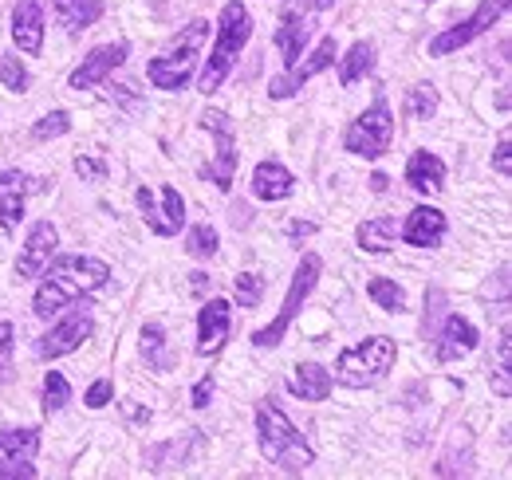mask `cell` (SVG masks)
Returning a JSON list of instances; mask_svg holds the SVG:
<instances>
[{"instance_id":"1","label":"cell","mask_w":512,"mask_h":480,"mask_svg":"<svg viewBox=\"0 0 512 480\" xmlns=\"http://www.w3.org/2000/svg\"><path fill=\"white\" fill-rule=\"evenodd\" d=\"M40 276L44 280L36 288L32 311L40 319H52L60 307H71L75 300L99 292L111 280V264L99 260V256H87V252H71V256H52Z\"/></svg>"},{"instance_id":"2","label":"cell","mask_w":512,"mask_h":480,"mask_svg":"<svg viewBox=\"0 0 512 480\" xmlns=\"http://www.w3.org/2000/svg\"><path fill=\"white\" fill-rule=\"evenodd\" d=\"M256 441H260V453L268 465H276L280 473L288 477H300L316 465V453L312 445L304 441V433L288 421V414L272 402H260L256 406Z\"/></svg>"},{"instance_id":"3","label":"cell","mask_w":512,"mask_h":480,"mask_svg":"<svg viewBox=\"0 0 512 480\" xmlns=\"http://www.w3.org/2000/svg\"><path fill=\"white\" fill-rule=\"evenodd\" d=\"M249 40H253V16H249V8H245L241 0H229V4L221 8L217 40H213L209 60H205L201 79H197V91H201V95H213V91L229 79V71L237 67V60H241V52H245Z\"/></svg>"},{"instance_id":"4","label":"cell","mask_w":512,"mask_h":480,"mask_svg":"<svg viewBox=\"0 0 512 480\" xmlns=\"http://www.w3.org/2000/svg\"><path fill=\"white\" fill-rule=\"evenodd\" d=\"M394 359H398V343L390 335H371V339L339 351V359H335V382H343L351 390L379 386L386 374L394 370Z\"/></svg>"},{"instance_id":"5","label":"cell","mask_w":512,"mask_h":480,"mask_svg":"<svg viewBox=\"0 0 512 480\" xmlns=\"http://www.w3.org/2000/svg\"><path fill=\"white\" fill-rule=\"evenodd\" d=\"M205 36H209V20H190L178 32V40L170 44V52H162V56H154L146 63V79L154 87H162V91H182L190 83L193 63L201 56V48H205Z\"/></svg>"},{"instance_id":"6","label":"cell","mask_w":512,"mask_h":480,"mask_svg":"<svg viewBox=\"0 0 512 480\" xmlns=\"http://www.w3.org/2000/svg\"><path fill=\"white\" fill-rule=\"evenodd\" d=\"M323 276V260L316 252H304L300 256V264H296V276H292V288H288V296H284V307H280V315L268 323V327H260L253 335V343L260 351H268V347H280V339H284V331L296 323V315L304 311V300L316 292V284H320Z\"/></svg>"},{"instance_id":"7","label":"cell","mask_w":512,"mask_h":480,"mask_svg":"<svg viewBox=\"0 0 512 480\" xmlns=\"http://www.w3.org/2000/svg\"><path fill=\"white\" fill-rule=\"evenodd\" d=\"M390 138H394V115H390V103L379 95L359 119H351V126L343 130V150L355 154V158L375 162L390 150Z\"/></svg>"},{"instance_id":"8","label":"cell","mask_w":512,"mask_h":480,"mask_svg":"<svg viewBox=\"0 0 512 480\" xmlns=\"http://www.w3.org/2000/svg\"><path fill=\"white\" fill-rule=\"evenodd\" d=\"M201 126L217 138V158L201 170V178L213 181L221 193H229V189H233V178H237V162H241V154H237V126L229 122L225 111H213V107L201 115Z\"/></svg>"},{"instance_id":"9","label":"cell","mask_w":512,"mask_h":480,"mask_svg":"<svg viewBox=\"0 0 512 480\" xmlns=\"http://www.w3.org/2000/svg\"><path fill=\"white\" fill-rule=\"evenodd\" d=\"M512 0H481L461 24H453L449 32H442V36H434L430 40V56H453V52H461L465 44H473L477 36H485L505 12H509Z\"/></svg>"},{"instance_id":"10","label":"cell","mask_w":512,"mask_h":480,"mask_svg":"<svg viewBox=\"0 0 512 480\" xmlns=\"http://www.w3.org/2000/svg\"><path fill=\"white\" fill-rule=\"evenodd\" d=\"M40 453V429H0V480H32Z\"/></svg>"},{"instance_id":"11","label":"cell","mask_w":512,"mask_h":480,"mask_svg":"<svg viewBox=\"0 0 512 480\" xmlns=\"http://www.w3.org/2000/svg\"><path fill=\"white\" fill-rule=\"evenodd\" d=\"M138 209H142V221L154 237H178V229L186 225V201L174 185H162V201H154V193L146 185H138L134 193Z\"/></svg>"},{"instance_id":"12","label":"cell","mask_w":512,"mask_h":480,"mask_svg":"<svg viewBox=\"0 0 512 480\" xmlns=\"http://www.w3.org/2000/svg\"><path fill=\"white\" fill-rule=\"evenodd\" d=\"M95 335V319H91V311L87 307H75L67 319H60L48 335H40L36 339V355L40 359H64L71 351H79L87 339Z\"/></svg>"},{"instance_id":"13","label":"cell","mask_w":512,"mask_h":480,"mask_svg":"<svg viewBox=\"0 0 512 480\" xmlns=\"http://www.w3.org/2000/svg\"><path fill=\"white\" fill-rule=\"evenodd\" d=\"M335 60H339V44H335V36H323L320 48H316L308 60L292 63V67H288L280 79H272L268 95H272V99H292V95H296V91H300L308 79H316V75H320V71H327Z\"/></svg>"},{"instance_id":"14","label":"cell","mask_w":512,"mask_h":480,"mask_svg":"<svg viewBox=\"0 0 512 480\" xmlns=\"http://www.w3.org/2000/svg\"><path fill=\"white\" fill-rule=\"evenodd\" d=\"M229 331H233V303L209 300L197 311V355L201 359L221 355L229 343Z\"/></svg>"},{"instance_id":"15","label":"cell","mask_w":512,"mask_h":480,"mask_svg":"<svg viewBox=\"0 0 512 480\" xmlns=\"http://www.w3.org/2000/svg\"><path fill=\"white\" fill-rule=\"evenodd\" d=\"M127 56H130L127 40H119V44H103V48L87 52V56H83V63L71 71L67 87H71V91H87V87L107 83V75H111L115 67H123V63H127Z\"/></svg>"},{"instance_id":"16","label":"cell","mask_w":512,"mask_h":480,"mask_svg":"<svg viewBox=\"0 0 512 480\" xmlns=\"http://www.w3.org/2000/svg\"><path fill=\"white\" fill-rule=\"evenodd\" d=\"M56 244H60V233L52 221H36L28 229V240H24V252L16 256V276L20 280H32L48 268V260L56 256Z\"/></svg>"},{"instance_id":"17","label":"cell","mask_w":512,"mask_h":480,"mask_svg":"<svg viewBox=\"0 0 512 480\" xmlns=\"http://www.w3.org/2000/svg\"><path fill=\"white\" fill-rule=\"evenodd\" d=\"M12 44L24 56L44 52V8H40V0H16V8H12Z\"/></svg>"},{"instance_id":"18","label":"cell","mask_w":512,"mask_h":480,"mask_svg":"<svg viewBox=\"0 0 512 480\" xmlns=\"http://www.w3.org/2000/svg\"><path fill=\"white\" fill-rule=\"evenodd\" d=\"M446 213L442 209H434V205H418L410 217H406V225L398 229L406 244H414V248H438L442 240H446Z\"/></svg>"},{"instance_id":"19","label":"cell","mask_w":512,"mask_h":480,"mask_svg":"<svg viewBox=\"0 0 512 480\" xmlns=\"http://www.w3.org/2000/svg\"><path fill=\"white\" fill-rule=\"evenodd\" d=\"M24 197H28V174L24 170H0V229L4 233L20 229Z\"/></svg>"},{"instance_id":"20","label":"cell","mask_w":512,"mask_h":480,"mask_svg":"<svg viewBox=\"0 0 512 480\" xmlns=\"http://www.w3.org/2000/svg\"><path fill=\"white\" fill-rule=\"evenodd\" d=\"M406 181H410V189L414 193H442V185H446V162L438 158V154H430V150H414L410 154V162H406Z\"/></svg>"},{"instance_id":"21","label":"cell","mask_w":512,"mask_h":480,"mask_svg":"<svg viewBox=\"0 0 512 480\" xmlns=\"http://www.w3.org/2000/svg\"><path fill=\"white\" fill-rule=\"evenodd\" d=\"M469 351H477V327L461 315H449L438 331V362H457Z\"/></svg>"},{"instance_id":"22","label":"cell","mask_w":512,"mask_h":480,"mask_svg":"<svg viewBox=\"0 0 512 480\" xmlns=\"http://www.w3.org/2000/svg\"><path fill=\"white\" fill-rule=\"evenodd\" d=\"M308 36H312V20H308V16H296V12H288V16L280 20V28L272 32V44L280 48V56H284V67L300 63V56H304V44H308Z\"/></svg>"},{"instance_id":"23","label":"cell","mask_w":512,"mask_h":480,"mask_svg":"<svg viewBox=\"0 0 512 480\" xmlns=\"http://www.w3.org/2000/svg\"><path fill=\"white\" fill-rule=\"evenodd\" d=\"M292 189H296V178L280 162H260L253 170V197L260 201H284V197H292Z\"/></svg>"},{"instance_id":"24","label":"cell","mask_w":512,"mask_h":480,"mask_svg":"<svg viewBox=\"0 0 512 480\" xmlns=\"http://www.w3.org/2000/svg\"><path fill=\"white\" fill-rule=\"evenodd\" d=\"M52 12H56V20L64 24L67 36H79V32H87L91 24H99L103 0H52Z\"/></svg>"},{"instance_id":"25","label":"cell","mask_w":512,"mask_h":480,"mask_svg":"<svg viewBox=\"0 0 512 480\" xmlns=\"http://www.w3.org/2000/svg\"><path fill=\"white\" fill-rule=\"evenodd\" d=\"M331 386H335V378H331V370H323L320 362H300L296 374H292V394L304 398V402H323L331 394Z\"/></svg>"},{"instance_id":"26","label":"cell","mask_w":512,"mask_h":480,"mask_svg":"<svg viewBox=\"0 0 512 480\" xmlns=\"http://www.w3.org/2000/svg\"><path fill=\"white\" fill-rule=\"evenodd\" d=\"M193 445H197V433H186L182 441L174 437V441H166V445H154V449L146 453V465L158 469V473H166V469H182Z\"/></svg>"},{"instance_id":"27","label":"cell","mask_w":512,"mask_h":480,"mask_svg":"<svg viewBox=\"0 0 512 480\" xmlns=\"http://www.w3.org/2000/svg\"><path fill=\"white\" fill-rule=\"evenodd\" d=\"M398 237V217H375L359 225V248L363 252H390Z\"/></svg>"},{"instance_id":"28","label":"cell","mask_w":512,"mask_h":480,"mask_svg":"<svg viewBox=\"0 0 512 480\" xmlns=\"http://www.w3.org/2000/svg\"><path fill=\"white\" fill-rule=\"evenodd\" d=\"M371 67H375V44H371V40H359V44H351V52L343 56L339 83H343V87H351V83H359Z\"/></svg>"},{"instance_id":"29","label":"cell","mask_w":512,"mask_h":480,"mask_svg":"<svg viewBox=\"0 0 512 480\" xmlns=\"http://www.w3.org/2000/svg\"><path fill=\"white\" fill-rule=\"evenodd\" d=\"M166 347H170L166 327H162V323H146V327H142V355H146V362H150L154 370H170V366H174V355H170Z\"/></svg>"},{"instance_id":"30","label":"cell","mask_w":512,"mask_h":480,"mask_svg":"<svg viewBox=\"0 0 512 480\" xmlns=\"http://www.w3.org/2000/svg\"><path fill=\"white\" fill-rule=\"evenodd\" d=\"M367 296L375 300V307H383V311H402L406 307V292L394 284V280H386V276H375L371 284H367Z\"/></svg>"},{"instance_id":"31","label":"cell","mask_w":512,"mask_h":480,"mask_svg":"<svg viewBox=\"0 0 512 480\" xmlns=\"http://www.w3.org/2000/svg\"><path fill=\"white\" fill-rule=\"evenodd\" d=\"M67 402H71V386H67V378L60 370H48L44 374V414L52 418V414H60Z\"/></svg>"},{"instance_id":"32","label":"cell","mask_w":512,"mask_h":480,"mask_svg":"<svg viewBox=\"0 0 512 480\" xmlns=\"http://www.w3.org/2000/svg\"><path fill=\"white\" fill-rule=\"evenodd\" d=\"M406 111H410V119H434V111H438V91H434L430 83L410 87V95H406Z\"/></svg>"},{"instance_id":"33","label":"cell","mask_w":512,"mask_h":480,"mask_svg":"<svg viewBox=\"0 0 512 480\" xmlns=\"http://www.w3.org/2000/svg\"><path fill=\"white\" fill-rule=\"evenodd\" d=\"M28 67L20 63V56H0V87H8V91H16V95H24L28 91Z\"/></svg>"},{"instance_id":"34","label":"cell","mask_w":512,"mask_h":480,"mask_svg":"<svg viewBox=\"0 0 512 480\" xmlns=\"http://www.w3.org/2000/svg\"><path fill=\"white\" fill-rule=\"evenodd\" d=\"M186 252H190L193 260L217 256V229H213V225H193L190 240H186Z\"/></svg>"},{"instance_id":"35","label":"cell","mask_w":512,"mask_h":480,"mask_svg":"<svg viewBox=\"0 0 512 480\" xmlns=\"http://www.w3.org/2000/svg\"><path fill=\"white\" fill-rule=\"evenodd\" d=\"M264 276L260 272H241L237 276V284H233V292H237V300H241V307H256V303L264 300Z\"/></svg>"},{"instance_id":"36","label":"cell","mask_w":512,"mask_h":480,"mask_svg":"<svg viewBox=\"0 0 512 480\" xmlns=\"http://www.w3.org/2000/svg\"><path fill=\"white\" fill-rule=\"evenodd\" d=\"M71 130V115L67 111H52V115H44V119L32 126V138L36 142H48V138H60Z\"/></svg>"},{"instance_id":"37","label":"cell","mask_w":512,"mask_h":480,"mask_svg":"<svg viewBox=\"0 0 512 480\" xmlns=\"http://www.w3.org/2000/svg\"><path fill=\"white\" fill-rule=\"evenodd\" d=\"M509 359H512V343H509V331H505V335H501V343H497V382H493L501 398H509V394H512V386H509V366H512V362Z\"/></svg>"},{"instance_id":"38","label":"cell","mask_w":512,"mask_h":480,"mask_svg":"<svg viewBox=\"0 0 512 480\" xmlns=\"http://www.w3.org/2000/svg\"><path fill=\"white\" fill-rule=\"evenodd\" d=\"M12 347H16V331L8 319H0V382H8L12 374Z\"/></svg>"},{"instance_id":"39","label":"cell","mask_w":512,"mask_h":480,"mask_svg":"<svg viewBox=\"0 0 512 480\" xmlns=\"http://www.w3.org/2000/svg\"><path fill=\"white\" fill-rule=\"evenodd\" d=\"M111 398H115V386H111V378H99V382H91V386H87V394H83V402H87L91 410H103V406H111Z\"/></svg>"},{"instance_id":"40","label":"cell","mask_w":512,"mask_h":480,"mask_svg":"<svg viewBox=\"0 0 512 480\" xmlns=\"http://www.w3.org/2000/svg\"><path fill=\"white\" fill-rule=\"evenodd\" d=\"M75 174L87 181H103L107 178V166L103 162H95V158H75Z\"/></svg>"},{"instance_id":"41","label":"cell","mask_w":512,"mask_h":480,"mask_svg":"<svg viewBox=\"0 0 512 480\" xmlns=\"http://www.w3.org/2000/svg\"><path fill=\"white\" fill-rule=\"evenodd\" d=\"M209 398H213V374H205V378L193 386L190 406H193V410H205V406H209Z\"/></svg>"},{"instance_id":"42","label":"cell","mask_w":512,"mask_h":480,"mask_svg":"<svg viewBox=\"0 0 512 480\" xmlns=\"http://www.w3.org/2000/svg\"><path fill=\"white\" fill-rule=\"evenodd\" d=\"M316 233H320V225H316V221H292V225H288V240H292L296 248H300V240L316 237Z\"/></svg>"},{"instance_id":"43","label":"cell","mask_w":512,"mask_h":480,"mask_svg":"<svg viewBox=\"0 0 512 480\" xmlns=\"http://www.w3.org/2000/svg\"><path fill=\"white\" fill-rule=\"evenodd\" d=\"M493 166H497V174L501 178H509V138H501V146H497V154H493Z\"/></svg>"},{"instance_id":"44","label":"cell","mask_w":512,"mask_h":480,"mask_svg":"<svg viewBox=\"0 0 512 480\" xmlns=\"http://www.w3.org/2000/svg\"><path fill=\"white\" fill-rule=\"evenodd\" d=\"M386 181H390V178H386V174H375V178H371V189H375V193H383V189H386Z\"/></svg>"},{"instance_id":"45","label":"cell","mask_w":512,"mask_h":480,"mask_svg":"<svg viewBox=\"0 0 512 480\" xmlns=\"http://www.w3.org/2000/svg\"><path fill=\"white\" fill-rule=\"evenodd\" d=\"M308 4H312V8H316V12H327V8H331V4H335V0H308Z\"/></svg>"}]
</instances>
